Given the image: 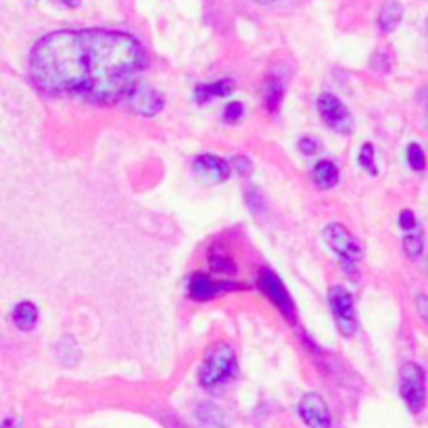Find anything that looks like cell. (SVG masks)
Instances as JSON below:
<instances>
[{
  "mask_svg": "<svg viewBox=\"0 0 428 428\" xmlns=\"http://www.w3.org/2000/svg\"><path fill=\"white\" fill-rule=\"evenodd\" d=\"M416 303H418V311H420V318H422V320L427 322V320H428V311H427L428 299H427V297H424V295H418Z\"/></svg>",
  "mask_w": 428,
  "mask_h": 428,
  "instance_id": "obj_26",
  "label": "cell"
},
{
  "mask_svg": "<svg viewBox=\"0 0 428 428\" xmlns=\"http://www.w3.org/2000/svg\"><path fill=\"white\" fill-rule=\"evenodd\" d=\"M360 165L366 167L370 174H376V167H374V147L372 145H364L362 151H360Z\"/></svg>",
  "mask_w": 428,
  "mask_h": 428,
  "instance_id": "obj_22",
  "label": "cell"
},
{
  "mask_svg": "<svg viewBox=\"0 0 428 428\" xmlns=\"http://www.w3.org/2000/svg\"><path fill=\"white\" fill-rule=\"evenodd\" d=\"M328 303L333 309L338 333L343 337H353L357 330V318H355V306H353L351 293L343 286H333L328 291Z\"/></svg>",
  "mask_w": 428,
  "mask_h": 428,
  "instance_id": "obj_4",
  "label": "cell"
},
{
  "mask_svg": "<svg viewBox=\"0 0 428 428\" xmlns=\"http://www.w3.org/2000/svg\"><path fill=\"white\" fill-rule=\"evenodd\" d=\"M407 163H409L412 169H416V172H424L427 159H424V151H422L420 145L414 142V145L407 147Z\"/></svg>",
  "mask_w": 428,
  "mask_h": 428,
  "instance_id": "obj_20",
  "label": "cell"
},
{
  "mask_svg": "<svg viewBox=\"0 0 428 428\" xmlns=\"http://www.w3.org/2000/svg\"><path fill=\"white\" fill-rule=\"evenodd\" d=\"M253 2H257V4H272L276 0H253Z\"/></svg>",
  "mask_w": 428,
  "mask_h": 428,
  "instance_id": "obj_29",
  "label": "cell"
},
{
  "mask_svg": "<svg viewBox=\"0 0 428 428\" xmlns=\"http://www.w3.org/2000/svg\"><path fill=\"white\" fill-rule=\"evenodd\" d=\"M36 322H38V307L30 303V301H21L17 303L15 309H13V324L28 333V330H33L36 328Z\"/></svg>",
  "mask_w": 428,
  "mask_h": 428,
  "instance_id": "obj_14",
  "label": "cell"
},
{
  "mask_svg": "<svg viewBox=\"0 0 428 428\" xmlns=\"http://www.w3.org/2000/svg\"><path fill=\"white\" fill-rule=\"evenodd\" d=\"M403 249L412 259H418L424 251V232L420 228H416V232H409L403 239Z\"/></svg>",
  "mask_w": 428,
  "mask_h": 428,
  "instance_id": "obj_18",
  "label": "cell"
},
{
  "mask_svg": "<svg viewBox=\"0 0 428 428\" xmlns=\"http://www.w3.org/2000/svg\"><path fill=\"white\" fill-rule=\"evenodd\" d=\"M399 226L403 230H416L418 228V221H416V215L412 214L409 209H403L399 215Z\"/></svg>",
  "mask_w": 428,
  "mask_h": 428,
  "instance_id": "obj_24",
  "label": "cell"
},
{
  "mask_svg": "<svg viewBox=\"0 0 428 428\" xmlns=\"http://www.w3.org/2000/svg\"><path fill=\"white\" fill-rule=\"evenodd\" d=\"M263 98H266V105L270 111H278L280 109V103H282V84L270 78L268 84H266V90H263Z\"/></svg>",
  "mask_w": 428,
  "mask_h": 428,
  "instance_id": "obj_19",
  "label": "cell"
},
{
  "mask_svg": "<svg viewBox=\"0 0 428 428\" xmlns=\"http://www.w3.org/2000/svg\"><path fill=\"white\" fill-rule=\"evenodd\" d=\"M63 4H67V6H78V4H80V2H82V0H61Z\"/></svg>",
  "mask_w": 428,
  "mask_h": 428,
  "instance_id": "obj_28",
  "label": "cell"
},
{
  "mask_svg": "<svg viewBox=\"0 0 428 428\" xmlns=\"http://www.w3.org/2000/svg\"><path fill=\"white\" fill-rule=\"evenodd\" d=\"M194 176L203 184H221L226 182L232 174L228 161L215 155H199L192 163Z\"/></svg>",
  "mask_w": 428,
  "mask_h": 428,
  "instance_id": "obj_8",
  "label": "cell"
},
{
  "mask_svg": "<svg viewBox=\"0 0 428 428\" xmlns=\"http://www.w3.org/2000/svg\"><path fill=\"white\" fill-rule=\"evenodd\" d=\"M199 418L207 428H224V414L212 403H203L199 407Z\"/></svg>",
  "mask_w": 428,
  "mask_h": 428,
  "instance_id": "obj_17",
  "label": "cell"
},
{
  "mask_svg": "<svg viewBox=\"0 0 428 428\" xmlns=\"http://www.w3.org/2000/svg\"><path fill=\"white\" fill-rule=\"evenodd\" d=\"M209 266L217 274H234V270H236L232 257L226 253V249L221 245H214L209 249Z\"/></svg>",
  "mask_w": 428,
  "mask_h": 428,
  "instance_id": "obj_16",
  "label": "cell"
},
{
  "mask_svg": "<svg viewBox=\"0 0 428 428\" xmlns=\"http://www.w3.org/2000/svg\"><path fill=\"white\" fill-rule=\"evenodd\" d=\"M299 149H301V153L313 155V153H318L320 145H318V140H315V138H309V136H306V138H301V142H299Z\"/></svg>",
  "mask_w": 428,
  "mask_h": 428,
  "instance_id": "obj_25",
  "label": "cell"
},
{
  "mask_svg": "<svg viewBox=\"0 0 428 428\" xmlns=\"http://www.w3.org/2000/svg\"><path fill=\"white\" fill-rule=\"evenodd\" d=\"M234 92V82L232 80H217L214 84H201L194 88V98L197 103L205 105L214 98H221V96H228Z\"/></svg>",
  "mask_w": 428,
  "mask_h": 428,
  "instance_id": "obj_12",
  "label": "cell"
},
{
  "mask_svg": "<svg viewBox=\"0 0 428 428\" xmlns=\"http://www.w3.org/2000/svg\"><path fill=\"white\" fill-rule=\"evenodd\" d=\"M236 372L239 364L232 347H228L226 343H217L205 355V362L201 367V385L205 389H219L228 385L236 376Z\"/></svg>",
  "mask_w": 428,
  "mask_h": 428,
  "instance_id": "obj_2",
  "label": "cell"
},
{
  "mask_svg": "<svg viewBox=\"0 0 428 428\" xmlns=\"http://www.w3.org/2000/svg\"><path fill=\"white\" fill-rule=\"evenodd\" d=\"M243 113H245V109H243L241 103H230V105H226V109H224V120L228 123H236L241 122Z\"/></svg>",
  "mask_w": 428,
  "mask_h": 428,
  "instance_id": "obj_23",
  "label": "cell"
},
{
  "mask_svg": "<svg viewBox=\"0 0 428 428\" xmlns=\"http://www.w3.org/2000/svg\"><path fill=\"white\" fill-rule=\"evenodd\" d=\"M299 414L309 428H333V418L326 401L318 393H307L299 403Z\"/></svg>",
  "mask_w": 428,
  "mask_h": 428,
  "instance_id": "obj_9",
  "label": "cell"
},
{
  "mask_svg": "<svg viewBox=\"0 0 428 428\" xmlns=\"http://www.w3.org/2000/svg\"><path fill=\"white\" fill-rule=\"evenodd\" d=\"M234 288H239V284L215 282L205 274H194L188 280V295L194 301H209V299H215V297H219L228 291H234Z\"/></svg>",
  "mask_w": 428,
  "mask_h": 428,
  "instance_id": "obj_11",
  "label": "cell"
},
{
  "mask_svg": "<svg viewBox=\"0 0 428 428\" xmlns=\"http://www.w3.org/2000/svg\"><path fill=\"white\" fill-rule=\"evenodd\" d=\"M228 165H230L232 172H239L241 176H249V174L253 172V163H251V159H246L245 155L232 157V161H230Z\"/></svg>",
  "mask_w": 428,
  "mask_h": 428,
  "instance_id": "obj_21",
  "label": "cell"
},
{
  "mask_svg": "<svg viewBox=\"0 0 428 428\" xmlns=\"http://www.w3.org/2000/svg\"><path fill=\"white\" fill-rule=\"evenodd\" d=\"M318 111L328 127H333L338 134H351L353 130L351 113L335 94H322L318 98Z\"/></svg>",
  "mask_w": 428,
  "mask_h": 428,
  "instance_id": "obj_7",
  "label": "cell"
},
{
  "mask_svg": "<svg viewBox=\"0 0 428 428\" xmlns=\"http://www.w3.org/2000/svg\"><path fill=\"white\" fill-rule=\"evenodd\" d=\"M147 63L142 44L123 31L61 30L31 51V80L46 92L115 100L136 86Z\"/></svg>",
  "mask_w": 428,
  "mask_h": 428,
  "instance_id": "obj_1",
  "label": "cell"
},
{
  "mask_svg": "<svg viewBox=\"0 0 428 428\" xmlns=\"http://www.w3.org/2000/svg\"><path fill=\"white\" fill-rule=\"evenodd\" d=\"M257 284H259V291H261V293H263V295H266V297H268V299H270V301L282 311V315H284L286 320L295 322L297 311H295V303H293V299H291V295H288L284 282H282L272 270L266 268V270L259 272Z\"/></svg>",
  "mask_w": 428,
  "mask_h": 428,
  "instance_id": "obj_6",
  "label": "cell"
},
{
  "mask_svg": "<svg viewBox=\"0 0 428 428\" xmlns=\"http://www.w3.org/2000/svg\"><path fill=\"white\" fill-rule=\"evenodd\" d=\"M322 234H324L326 245L337 253L347 268H353V266L362 259V246H360V243L353 239V234H351L345 226H340V224H328V226L324 228Z\"/></svg>",
  "mask_w": 428,
  "mask_h": 428,
  "instance_id": "obj_5",
  "label": "cell"
},
{
  "mask_svg": "<svg viewBox=\"0 0 428 428\" xmlns=\"http://www.w3.org/2000/svg\"><path fill=\"white\" fill-rule=\"evenodd\" d=\"M0 428H24V427H21V422H19L17 418H6Z\"/></svg>",
  "mask_w": 428,
  "mask_h": 428,
  "instance_id": "obj_27",
  "label": "cell"
},
{
  "mask_svg": "<svg viewBox=\"0 0 428 428\" xmlns=\"http://www.w3.org/2000/svg\"><path fill=\"white\" fill-rule=\"evenodd\" d=\"M401 397L407 403V407L418 414L424 407L427 401V385H424V370L418 364H405L401 367V380H399Z\"/></svg>",
  "mask_w": 428,
  "mask_h": 428,
  "instance_id": "obj_3",
  "label": "cell"
},
{
  "mask_svg": "<svg viewBox=\"0 0 428 428\" xmlns=\"http://www.w3.org/2000/svg\"><path fill=\"white\" fill-rule=\"evenodd\" d=\"M127 103H130V109L138 115H157L161 109H163V94L157 92L155 88L149 86H134L132 90L127 92Z\"/></svg>",
  "mask_w": 428,
  "mask_h": 428,
  "instance_id": "obj_10",
  "label": "cell"
},
{
  "mask_svg": "<svg viewBox=\"0 0 428 428\" xmlns=\"http://www.w3.org/2000/svg\"><path fill=\"white\" fill-rule=\"evenodd\" d=\"M313 180L320 188H335L338 184V167L328 159L318 161L313 167Z\"/></svg>",
  "mask_w": 428,
  "mask_h": 428,
  "instance_id": "obj_15",
  "label": "cell"
},
{
  "mask_svg": "<svg viewBox=\"0 0 428 428\" xmlns=\"http://www.w3.org/2000/svg\"><path fill=\"white\" fill-rule=\"evenodd\" d=\"M401 19H403V9H401L397 0H389L378 13V26L385 33H391V31L397 30Z\"/></svg>",
  "mask_w": 428,
  "mask_h": 428,
  "instance_id": "obj_13",
  "label": "cell"
}]
</instances>
